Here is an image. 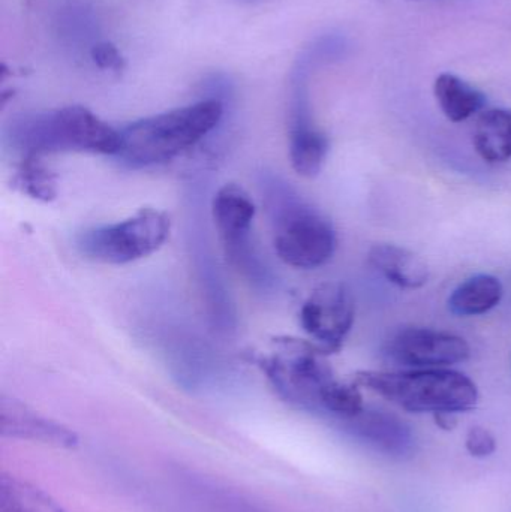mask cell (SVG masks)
I'll use <instances>...</instances> for the list:
<instances>
[{"instance_id":"4","label":"cell","mask_w":511,"mask_h":512,"mask_svg":"<svg viewBox=\"0 0 511 512\" xmlns=\"http://www.w3.org/2000/svg\"><path fill=\"white\" fill-rule=\"evenodd\" d=\"M354 382L408 412L470 411L479 402L477 385L464 373L447 369L356 373Z\"/></svg>"},{"instance_id":"19","label":"cell","mask_w":511,"mask_h":512,"mask_svg":"<svg viewBox=\"0 0 511 512\" xmlns=\"http://www.w3.org/2000/svg\"><path fill=\"white\" fill-rule=\"evenodd\" d=\"M465 445H467L468 453L471 456L479 457V459L492 456L497 451V439L485 427L477 426L470 429Z\"/></svg>"},{"instance_id":"14","label":"cell","mask_w":511,"mask_h":512,"mask_svg":"<svg viewBox=\"0 0 511 512\" xmlns=\"http://www.w3.org/2000/svg\"><path fill=\"white\" fill-rule=\"evenodd\" d=\"M434 95L444 116L453 123L465 122L486 107L485 93L455 74L438 75Z\"/></svg>"},{"instance_id":"10","label":"cell","mask_w":511,"mask_h":512,"mask_svg":"<svg viewBox=\"0 0 511 512\" xmlns=\"http://www.w3.org/2000/svg\"><path fill=\"white\" fill-rule=\"evenodd\" d=\"M387 357L408 369H447L470 358L464 337L428 327H405L396 331L386 348Z\"/></svg>"},{"instance_id":"7","label":"cell","mask_w":511,"mask_h":512,"mask_svg":"<svg viewBox=\"0 0 511 512\" xmlns=\"http://www.w3.org/2000/svg\"><path fill=\"white\" fill-rule=\"evenodd\" d=\"M212 213L228 262L254 288L272 289L275 274L252 236L257 209L248 192L233 183L222 186L213 197Z\"/></svg>"},{"instance_id":"6","label":"cell","mask_w":511,"mask_h":512,"mask_svg":"<svg viewBox=\"0 0 511 512\" xmlns=\"http://www.w3.org/2000/svg\"><path fill=\"white\" fill-rule=\"evenodd\" d=\"M171 221L158 209H141L116 224L101 225L78 234L75 246L89 261L125 265L155 254L170 237Z\"/></svg>"},{"instance_id":"5","label":"cell","mask_w":511,"mask_h":512,"mask_svg":"<svg viewBox=\"0 0 511 512\" xmlns=\"http://www.w3.org/2000/svg\"><path fill=\"white\" fill-rule=\"evenodd\" d=\"M329 355L315 342L282 337L275 339L269 355L261 357L260 366L287 402L320 412L324 394L338 381L327 360Z\"/></svg>"},{"instance_id":"15","label":"cell","mask_w":511,"mask_h":512,"mask_svg":"<svg viewBox=\"0 0 511 512\" xmlns=\"http://www.w3.org/2000/svg\"><path fill=\"white\" fill-rule=\"evenodd\" d=\"M504 297V286L492 274H476L458 285L449 297V310L456 316H480L494 310Z\"/></svg>"},{"instance_id":"16","label":"cell","mask_w":511,"mask_h":512,"mask_svg":"<svg viewBox=\"0 0 511 512\" xmlns=\"http://www.w3.org/2000/svg\"><path fill=\"white\" fill-rule=\"evenodd\" d=\"M2 426L3 430H12V435L21 433L23 436H32L36 439H48V441L71 442V433L62 427L50 423L45 418L38 417L35 412L24 408L15 400H3L2 402Z\"/></svg>"},{"instance_id":"12","label":"cell","mask_w":511,"mask_h":512,"mask_svg":"<svg viewBox=\"0 0 511 512\" xmlns=\"http://www.w3.org/2000/svg\"><path fill=\"white\" fill-rule=\"evenodd\" d=\"M369 264L387 282L402 289H420L428 283L429 268L414 252L396 245H377L369 251Z\"/></svg>"},{"instance_id":"21","label":"cell","mask_w":511,"mask_h":512,"mask_svg":"<svg viewBox=\"0 0 511 512\" xmlns=\"http://www.w3.org/2000/svg\"><path fill=\"white\" fill-rule=\"evenodd\" d=\"M435 421H437L438 426L444 430H452L453 427L456 426L455 414H452V412H440V414H435Z\"/></svg>"},{"instance_id":"1","label":"cell","mask_w":511,"mask_h":512,"mask_svg":"<svg viewBox=\"0 0 511 512\" xmlns=\"http://www.w3.org/2000/svg\"><path fill=\"white\" fill-rule=\"evenodd\" d=\"M224 113V101L212 96L135 120L120 129L116 158L134 170L168 164L209 137L221 125Z\"/></svg>"},{"instance_id":"3","label":"cell","mask_w":511,"mask_h":512,"mask_svg":"<svg viewBox=\"0 0 511 512\" xmlns=\"http://www.w3.org/2000/svg\"><path fill=\"white\" fill-rule=\"evenodd\" d=\"M6 140L21 156L90 153L116 156L120 129L81 105L21 114L12 119Z\"/></svg>"},{"instance_id":"22","label":"cell","mask_w":511,"mask_h":512,"mask_svg":"<svg viewBox=\"0 0 511 512\" xmlns=\"http://www.w3.org/2000/svg\"><path fill=\"white\" fill-rule=\"evenodd\" d=\"M245 2H255V0H245Z\"/></svg>"},{"instance_id":"11","label":"cell","mask_w":511,"mask_h":512,"mask_svg":"<svg viewBox=\"0 0 511 512\" xmlns=\"http://www.w3.org/2000/svg\"><path fill=\"white\" fill-rule=\"evenodd\" d=\"M342 426L354 439L390 459L404 460L416 453V433L390 412L365 408L356 417L342 421Z\"/></svg>"},{"instance_id":"13","label":"cell","mask_w":511,"mask_h":512,"mask_svg":"<svg viewBox=\"0 0 511 512\" xmlns=\"http://www.w3.org/2000/svg\"><path fill=\"white\" fill-rule=\"evenodd\" d=\"M473 146L488 164L511 161V108L482 111L474 126Z\"/></svg>"},{"instance_id":"18","label":"cell","mask_w":511,"mask_h":512,"mask_svg":"<svg viewBox=\"0 0 511 512\" xmlns=\"http://www.w3.org/2000/svg\"><path fill=\"white\" fill-rule=\"evenodd\" d=\"M8 512V511H6ZM11 512H62L32 490L12 489Z\"/></svg>"},{"instance_id":"17","label":"cell","mask_w":511,"mask_h":512,"mask_svg":"<svg viewBox=\"0 0 511 512\" xmlns=\"http://www.w3.org/2000/svg\"><path fill=\"white\" fill-rule=\"evenodd\" d=\"M12 186L21 194L41 203H50L57 197L56 176L39 156H21L12 177Z\"/></svg>"},{"instance_id":"20","label":"cell","mask_w":511,"mask_h":512,"mask_svg":"<svg viewBox=\"0 0 511 512\" xmlns=\"http://www.w3.org/2000/svg\"><path fill=\"white\" fill-rule=\"evenodd\" d=\"M90 56L93 63L104 71L120 72L125 68V59L111 42H99L92 48Z\"/></svg>"},{"instance_id":"8","label":"cell","mask_w":511,"mask_h":512,"mask_svg":"<svg viewBox=\"0 0 511 512\" xmlns=\"http://www.w3.org/2000/svg\"><path fill=\"white\" fill-rule=\"evenodd\" d=\"M356 303L350 288L341 282L318 286L300 309L303 331L329 354L338 352L353 328Z\"/></svg>"},{"instance_id":"9","label":"cell","mask_w":511,"mask_h":512,"mask_svg":"<svg viewBox=\"0 0 511 512\" xmlns=\"http://www.w3.org/2000/svg\"><path fill=\"white\" fill-rule=\"evenodd\" d=\"M330 141L315 125L308 92V69L296 66L291 75L290 161L299 176L314 179L323 170Z\"/></svg>"},{"instance_id":"2","label":"cell","mask_w":511,"mask_h":512,"mask_svg":"<svg viewBox=\"0 0 511 512\" xmlns=\"http://www.w3.org/2000/svg\"><path fill=\"white\" fill-rule=\"evenodd\" d=\"M260 188L278 258L299 270L326 265L338 246L332 222L275 174H263Z\"/></svg>"}]
</instances>
